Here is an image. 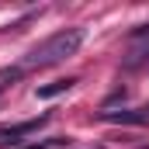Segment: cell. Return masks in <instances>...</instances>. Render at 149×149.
<instances>
[{"label": "cell", "mask_w": 149, "mask_h": 149, "mask_svg": "<svg viewBox=\"0 0 149 149\" xmlns=\"http://www.w3.org/2000/svg\"><path fill=\"white\" fill-rule=\"evenodd\" d=\"M83 35H87L83 28H63V31L49 35L35 49H28V56L21 59V70H45V66H56V63L76 56L80 45H83Z\"/></svg>", "instance_id": "obj_1"}, {"label": "cell", "mask_w": 149, "mask_h": 149, "mask_svg": "<svg viewBox=\"0 0 149 149\" xmlns=\"http://www.w3.org/2000/svg\"><path fill=\"white\" fill-rule=\"evenodd\" d=\"M45 121H49V114H38V118H28V121H17V125H3V128H0V146H14V142H21L24 135L38 132Z\"/></svg>", "instance_id": "obj_2"}, {"label": "cell", "mask_w": 149, "mask_h": 149, "mask_svg": "<svg viewBox=\"0 0 149 149\" xmlns=\"http://www.w3.org/2000/svg\"><path fill=\"white\" fill-rule=\"evenodd\" d=\"M125 63H128V66L149 63V31H135V35H132V49H128Z\"/></svg>", "instance_id": "obj_3"}, {"label": "cell", "mask_w": 149, "mask_h": 149, "mask_svg": "<svg viewBox=\"0 0 149 149\" xmlns=\"http://www.w3.org/2000/svg\"><path fill=\"white\" fill-rule=\"evenodd\" d=\"M73 83H76V80H52V83L38 87V90H35V97H42V101H49V97H59V94H66Z\"/></svg>", "instance_id": "obj_4"}, {"label": "cell", "mask_w": 149, "mask_h": 149, "mask_svg": "<svg viewBox=\"0 0 149 149\" xmlns=\"http://www.w3.org/2000/svg\"><path fill=\"white\" fill-rule=\"evenodd\" d=\"M21 73H24L21 66H7V70H0V94H3V90H10V87L21 80Z\"/></svg>", "instance_id": "obj_5"}, {"label": "cell", "mask_w": 149, "mask_h": 149, "mask_svg": "<svg viewBox=\"0 0 149 149\" xmlns=\"http://www.w3.org/2000/svg\"><path fill=\"white\" fill-rule=\"evenodd\" d=\"M70 142H73L70 135H52L45 142H31V146H24V149H63V146H70Z\"/></svg>", "instance_id": "obj_6"}, {"label": "cell", "mask_w": 149, "mask_h": 149, "mask_svg": "<svg viewBox=\"0 0 149 149\" xmlns=\"http://www.w3.org/2000/svg\"><path fill=\"white\" fill-rule=\"evenodd\" d=\"M142 149H149V146H142Z\"/></svg>", "instance_id": "obj_7"}]
</instances>
